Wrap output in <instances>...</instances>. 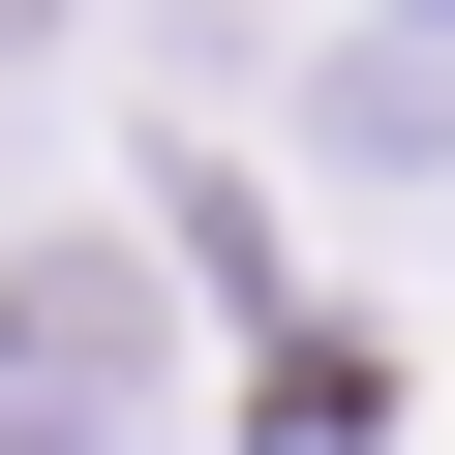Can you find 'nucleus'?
<instances>
[{
  "instance_id": "1",
  "label": "nucleus",
  "mask_w": 455,
  "mask_h": 455,
  "mask_svg": "<svg viewBox=\"0 0 455 455\" xmlns=\"http://www.w3.org/2000/svg\"><path fill=\"white\" fill-rule=\"evenodd\" d=\"M122 395H182V304L122 243H31L0 274V425H122Z\"/></svg>"
}]
</instances>
